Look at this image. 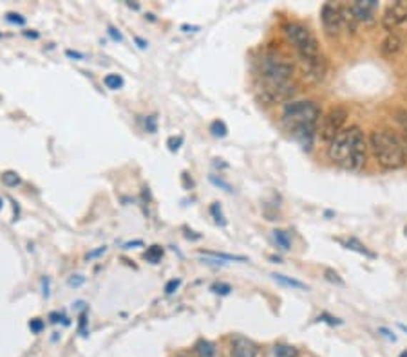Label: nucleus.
Returning a JSON list of instances; mask_svg holds the SVG:
<instances>
[{
	"label": "nucleus",
	"mask_w": 407,
	"mask_h": 357,
	"mask_svg": "<svg viewBox=\"0 0 407 357\" xmlns=\"http://www.w3.org/2000/svg\"><path fill=\"white\" fill-rule=\"evenodd\" d=\"M284 35L298 53L304 76L311 81H321L326 74V60L318 47L317 36L311 33L310 27L301 22H288L284 26Z\"/></svg>",
	"instance_id": "1"
},
{
	"label": "nucleus",
	"mask_w": 407,
	"mask_h": 357,
	"mask_svg": "<svg viewBox=\"0 0 407 357\" xmlns=\"http://www.w3.org/2000/svg\"><path fill=\"white\" fill-rule=\"evenodd\" d=\"M368 139L358 127L344 128L328 146V157L333 165L349 172H361L368 162Z\"/></svg>",
	"instance_id": "2"
},
{
	"label": "nucleus",
	"mask_w": 407,
	"mask_h": 357,
	"mask_svg": "<svg viewBox=\"0 0 407 357\" xmlns=\"http://www.w3.org/2000/svg\"><path fill=\"white\" fill-rule=\"evenodd\" d=\"M293 78V66L279 58H266L261 73V87L257 88L259 100L264 105H276L288 101L295 94V85L291 83Z\"/></svg>",
	"instance_id": "3"
},
{
	"label": "nucleus",
	"mask_w": 407,
	"mask_h": 357,
	"mask_svg": "<svg viewBox=\"0 0 407 357\" xmlns=\"http://www.w3.org/2000/svg\"><path fill=\"white\" fill-rule=\"evenodd\" d=\"M321 118V108L313 101H291L283 112L284 127L306 152L313 146Z\"/></svg>",
	"instance_id": "4"
},
{
	"label": "nucleus",
	"mask_w": 407,
	"mask_h": 357,
	"mask_svg": "<svg viewBox=\"0 0 407 357\" xmlns=\"http://www.w3.org/2000/svg\"><path fill=\"white\" fill-rule=\"evenodd\" d=\"M369 148L373 150L376 162L386 170H400L406 166L407 154L402 139L395 132L382 128L369 135Z\"/></svg>",
	"instance_id": "5"
},
{
	"label": "nucleus",
	"mask_w": 407,
	"mask_h": 357,
	"mask_svg": "<svg viewBox=\"0 0 407 357\" xmlns=\"http://www.w3.org/2000/svg\"><path fill=\"white\" fill-rule=\"evenodd\" d=\"M346 119H348V110L346 107H333L330 108V112L321 118V123H318V135H321L322 141L331 143L342 130H344Z\"/></svg>",
	"instance_id": "6"
},
{
	"label": "nucleus",
	"mask_w": 407,
	"mask_h": 357,
	"mask_svg": "<svg viewBox=\"0 0 407 357\" xmlns=\"http://www.w3.org/2000/svg\"><path fill=\"white\" fill-rule=\"evenodd\" d=\"M321 19L324 31L330 36H337L344 29V6L328 2L322 6Z\"/></svg>",
	"instance_id": "7"
},
{
	"label": "nucleus",
	"mask_w": 407,
	"mask_h": 357,
	"mask_svg": "<svg viewBox=\"0 0 407 357\" xmlns=\"http://www.w3.org/2000/svg\"><path fill=\"white\" fill-rule=\"evenodd\" d=\"M407 20V0H396L386 8L382 15V27L386 31L393 33L398 26H402Z\"/></svg>",
	"instance_id": "8"
},
{
	"label": "nucleus",
	"mask_w": 407,
	"mask_h": 357,
	"mask_svg": "<svg viewBox=\"0 0 407 357\" xmlns=\"http://www.w3.org/2000/svg\"><path fill=\"white\" fill-rule=\"evenodd\" d=\"M353 16L357 22H373L376 15V9H378V2L376 0H357L349 4Z\"/></svg>",
	"instance_id": "9"
},
{
	"label": "nucleus",
	"mask_w": 407,
	"mask_h": 357,
	"mask_svg": "<svg viewBox=\"0 0 407 357\" xmlns=\"http://www.w3.org/2000/svg\"><path fill=\"white\" fill-rule=\"evenodd\" d=\"M232 357H257L256 343L243 336H237L236 339H232Z\"/></svg>",
	"instance_id": "10"
},
{
	"label": "nucleus",
	"mask_w": 407,
	"mask_h": 357,
	"mask_svg": "<svg viewBox=\"0 0 407 357\" xmlns=\"http://www.w3.org/2000/svg\"><path fill=\"white\" fill-rule=\"evenodd\" d=\"M400 49H402V38L396 33H388V36L382 40V46H380L382 54L384 56H395Z\"/></svg>",
	"instance_id": "11"
},
{
	"label": "nucleus",
	"mask_w": 407,
	"mask_h": 357,
	"mask_svg": "<svg viewBox=\"0 0 407 357\" xmlns=\"http://www.w3.org/2000/svg\"><path fill=\"white\" fill-rule=\"evenodd\" d=\"M266 357H297V348L290 345H273L268 348Z\"/></svg>",
	"instance_id": "12"
},
{
	"label": "nucleus",
	"mask_w": 407,
	"mask_h": 357,
	"mask_svg": "<svg viewBox=\"0 0 407 357\" xmlns=\"http://www.w3.org/2000/svg\"><path fill=\"white\" fill-rule=\"evenodd\" d=\"M341 242L344 244L346 249L355 251V253H358V254H364V257H368V258H375V253H371V251L364 246V244L358 242L357 238H348V240H341Z\"/></svg>",
	"instance_id": "13"
},
{
	"label": "nucleus",
	"mask_w": 407,
	"mask_h": 357,
	"mask_svg": "<svg viewBox=\"0 0 407 357\" xmlns=\"http://www.w3.org/2000/svg\"><path fill=\"white\" fill-rule=\"evenodd\" d=\"M273 240H276L277 247H279L281 251H290L291 238H290V233H288V231L276 229L273 231Z\"/></svg>",
	"instance_id": "14"
},
{
	"label": "nucleus",
	"mask_w": 407,
	"mask_h": 357,
	"mask_svg": "<svg viewBox=\"0 0 407 357\" xmlns=\"http://www.w3.org/2000/svg\"><path fill=\"white\" fill-rule=\"evenodd\" d=\"M104 83H105V87L111 88V90H118V88L124 87L125 81L120 74H107V76L104 78Z\"/></svg>",
	"instance_id": "15"
},
{
	"label": "nucleus",
	"mask_w": 407,
	"mask_h": 357,
	"mask_svg": "<svg viewBox=\"0 0 407 357\" xmlns=\"http://www.w3.org/2000/svg\"><path fill=\"white\" fill-rule=\"evenodd\" d=\"M196 350H198V353L201 357H216L217 353L216 346H213L210 341H199L198 345H196Z\"/></svg>",
	"instance_id": "16"
},
{
	"label": "nucleus",
	"mask_w": 407,
	"mask_h": 357,
	"mask_svg": "<svg viewBox=\"0 0 407 357\" xmlns=\"http://www.w3.org/2000/svg\"><path fill=\"white\" fill-rule=\"evenodd\" d=\"M273 280L279 281V284H283V285H286V287H291V289H306V285H304L303 281L293 280V278H288V276H284V274H273Z\"/></svg>",
	"instance_id": "17"
},
{
	"label": "nucleus",
	"mask_w": 407,
	"mask_h": 357,
	"mask_svg": "<svg viewBox=\"0 0 407 357\" xmlns=\"http://www.w3.org/2000/svg\"><path fill=\"white\" fill-rule=\"evenodd\" d=\"M210 132H212V135H216V138H226L228 127L225 125V121L216 119V121H212V125H210Z\"/></svg>",
	"instance_id": "18"
},
{
	"label": "nucleus",
	"mask_w": 407,
	"mask_h": 357,
	"mask_svg": "<svg viewBox=\"0 0 407 357\" xmlns=\"http://www.w3.org/2000/svg\"><path fill=\"white\" fill-rule=\"evenodd\" d=\"M203 254L205 257H212L216 258V260H239V262H246V258L244 257H236V254H225V253H217V251H203Z\"/></svg>",
	"instance_id": "19"
},
{
	"label": "nucleus",
	"mask_w": 407,
	"mask_h": 357,
	"mask_svg": "<svg viewBox=\"0 0 407 357\" xmlns=\"http://www.w3.org/2000/svg\"><path fill=\"white\" fill-rule=\"evenodd\" d=\"M161 257H163V249L159 246L149 247L147 253H145V260L152 262V264H158V262L161 260Z\"/></svg>",
	"instance_id": "20"
},
{
	"label": "nucleus",
	"mask_w": 407,
	"mask_h": 357,
	"mask_svg": "<svg viewBox=\"0 0 407 357\" xmlns=\"http://www.w3.org/2000/svg\"><path fill=\"white\" fill-rule=\"evenodd\" d=\"M210 213H212V217L216 219V222L219 224V226H226V219H225V215H223V209L219 204L213 202L212 206H210Z\"/></svg>",
	"instance_id": "21"
},
{
	"label": "nucleus",
	"mask_w": 407,
	"mask_h": 357,
	"mask_svg": "<svg viewBox=\"0 0 407 357\" xmlns=\"http://www.w3.org/2000/svg\"><path fill=\"white\" fill-rule=\"evenodd\" d=\"M396 121H398L400 130H402V135H403V141H406V145H407V110L396 112Z\"/></svg>",
	"instance_id": "22"
},
{
	"label": "nucleus",
	"mask_w": 407,
	"mask_h": 357,
	"mask_svg": "<svg viewBox=\"0 0 407 357\" xmlns=\"http://www.w3.org/2000/svg\"><path fill=\"white\" fill-rule=\"evenodd\" d=\"M2 182H4L6 186H16V185H20V177H19V173H15V172H6V173H2Z\"/></svg>",
	"instance_id": "23"
},
{
	"label": "nucleus",
	"mask_w": 407,
	"mask_h": 357,
	"mask_svg": "<svg viewBox=\"0 0 407 357\" xmlns=\"http://www.w3.org/2000/svg\"><path fill=\"white\" fill-rule=\"evenodd\" d=\"M210 182H212L213 186H217V188H223L226 193H232L233 192V188L228 185V182L223 181V179H219V177H216V175H210Z\"/></svg>",
	"instance_id": "24"
},
{
	"label": "nucleus",
	"mask_w": 407,
	"mask_h": 357,
	"mask_svg": "<svg viewBox=\"0 0 407 357\" xmlns=\"http://www.w3.org/2000/svg\"><path fill=\"white\" fill-rule=\"evenodd\" d=\"M212 291L216 292V294L226 296V294H230L232 287H230V285H226V284H216V285H212Z\"/></svg>",
	"instance_id": "25"
},
{
	"label": "nucleus",
	"mask_w": 407,
	"mask_h": 357,
	"mask_svg": "<svg viewBox=\"0 0 407 357\" xmlns=\"http://www.w3.org/2000/svg\"><path fill=\"white\" fill-rule=\"evenodd\" d=\"M318 321H324V323H328V325H342V319H338V318H333V316H330V314H321L318 316Z\"/></svg>",
	"instance_id": "26"
},
{
	"label": "nucleus",
	"mask_w": 407,
	"mask_h": 357,
	"mask_svg": "<svg viewBox=\"0 0 407 357\" xmlns=\"http://www.w3.org/2000/svg\"><path fill=\"white\" fill-rule=\"evenodd\" d=\"M6 20L11 24H19V26H24V24H26V19H24L22 15H19V13H8V15H6Z\"/></svg>",
	"instance_id": "27"
},
{
	"label": "nucleus",
	"mask_w": 407,
	"mask_h": 357,
	"mask_svg": "<svg viewBox=\"0 0 407 357\" xmlns=\"http://www.w3.org/2000/svg\"><path fill=\"white\" fill-rule=\"evenodd\" d=\"M326 280H330V281H333V284H338V285H344V280H342L341 276H338L335 271H331V269H326Z\"/></svg>",
	"instance_id": "28"
},
{
	"label": "nucleus",
	"mask_w": 407,
	"mask_h": 357,
	"mask_svg": "<svg viewBox=\"0 0 407 357\" xmlns=\"http://www.w3.org/2000/svg\"><path fill=\"white\" fill-rule=\"evenodd\" d=\"M156 115H149L147 121H145V128H147V132H151V134H154L156 130H158V125H156Z\"/></svg>",
	"instance_id": "29"
},
{
	"label": "nucleus",
	"mask_w": 407,
	"mask_h": 357,
	"mask_svg": "<svg viewBox=\"0 0 407 357\" xmlns=\"http://www.w3.org/2000/svg\"><path fill=\"white\" fill-rule=\"evenodd\" d=\"M179 285H181V280H171L167 285H165V292H167V294H174V292L179 289Z\"/></svg>",
	"instance_id": "30"
},
{
	"label": "nucleus",
	"mask_w": 407,
	"mask_h": 357,
	"mask_svg": "<svg viewBox=\"0 0 407 357\" xmlns=\"http://www.w3.org/2000/svg\"><path fill=\"white\" fill-rule=\"evenodd\" d=\"M29 328H31V332H35V334H40L44 328L42 319H31V321H29Z\"/></svg>",
	"instance_id": "31"
},
{
	"label": "nucleus",
	"mask_w": 407,
	"mask_h": 357,
	"mask_svg": "<svg viewBox=\"0 0 407 357\" xmlns=\"http://www.w3.org/2000/svg\"><path fill=\"white\" fill-rule=\"evenodd\" d=\"M181 143H183V138H181V135H179L178 139H176V138H171V139H169V148H171L172 152L179 150V145H181Z\"/></svg>",
	"instance_id": "32"
},
{
	"label": "nucleus",
	"mask_w": 407,
	"mask_h": 357,
	"mask_svg": "<svg viewBox=\"0 0 407 357\" xmlns=\"http://www.w3.org/2000/svg\"><path fill=\"white\" fill-rule=\"evenodd\" d=\"M84 281H86V278L80 276V274H76V276L69 278V285H71V287H80V285L84 284Z\"/></svg>",
	"instance_id": "33"
},
{
	"label": "nucleus",
	"mask_w": 407,
	"mask_h": 357,
	"mask_svg": "<svg viewBox=\"0 0 407 357\" xmlns=\"http://www.w3.org/2000/svg\"><path fill=\"white\" fill-rule=\"evenodd\" d=\"M109 35H111V38L113 40H116V42H121V40H124L121 33L118 31V29H114V27H109Z\"/></svg>",
	"instance_id": "34"
},
{
	"label": "nucleus",
	"mask_w": 407,
	"mask_h": 357,
	"mask_svg": "<svg viewBox=\"0 0 407 357\" xmlns=\"http://www.w3.org/2000/svg\"><path fill=\"white\" fill-rule=\"evenodd\" d=\"M378 332H380V334H384L386 338L389 339V341H396V336H395V334H391V332H389L388 328H384V326H380Z\"/></svg>",
	"instance_id": "35"
},
{
	"label": "nucleus",
	"mask_w": 407,
	"mask_h": 357,
	"mask_svg": "<svg viewBox=\"0 0 407 357\" xmlns=\"http://www.w3.org/2000/svg\"><path fill=\"white\" fill-rule=\"evenodd\" d=\"M105 251H107V247H100V249L93 251V253L87 254V260H93V258H98V257H100V254H104Z\"/></svg>",
	"instance_id": "36"
},
{
	"label": "nucleus",
	"mask_w": 407,
	"mask_h": 357,
	"mask_svg": "<svg viewBox=\"0 0 407 357\" xmlns=\"http://www.w3.org/2000/svg\"><path fill=\"white\" fill-rule=\"evenodd\" d=\"M86 323H87V318H86V312L80 316V332L84 334L86 332Z\"/></svg>",
	"instance_id": "37"
},
{
	"label": "nucleus",
	"mask_w": 407,
	"mask_h": 357,
	"mask_svg": "<svg viewBox=\"0 0 407 357\" xmlns=\"http://www.w3.org/2000/svg\"><path fill=\"white\" fill-rule=\"evenodd\" d=\"M66 54H67V56H69V58H80V60H81V58H84V54L74 53V51H66Z\"/></svg>",
	"instance_id": "38"
},
{
	"label": "nucleus",
	"mask_w": 407,
	"mask_h": 357,
	"mask_svg": "<svg viewBox=\"0 0 407 357\" xmlns=\"http://www.w3.org/2000/svg\"><path fill=\"white\" fill-rule=\"evenodd\" d=\"M132 246H141V240H136V242L125 244V249H129V247H132Z\"/></svg>",
	"instance_id": "39"
},
{
	"label": "nucleus",
	"mask_w": 407,
	"mask_h": 357,
	"mask_svg": "<svg viewBox=\"0 0 407 357\" xmlns=\"http://www.w3.org/2000/svg\"><path fill=\"white\" fill-rule=\"evenodd\" d=\"M136 42L140 43V47H141V49H145V47H147V43H145V42H144V40H141V38H136Z\"/></svg>",
	"instance_id": "40"
},
{
	"label": "nucleus",
	"mask_w": 407,
	"mask_h": 357,
	"mask_svg": "<svg viewBox=\"0 0 407 357\" xmlns=\"http://www.w3.org/2000/svg\"><path fill=\"white\" fill-rule=\"evenodd\" d=\"M398 357H407V350H403V352H402V353H400V356H398Z\"/></svg>",
	"instance_id": "41"
},
{
	"label": "nucleus",
	"mask_w": 407,
	"mask_h": 357,
	"mask_svg": "<svg viewBox=\"0 0 407 357\" xmlns=\"http://www.w3.org/2000/svg\"><path fill=\"white\" fill-rule=\"evenodd\" d=\"M2 204H4V202H2V199H0V207H2Z\"/></svg>",
	"instance_id": "42"
}]
</instances>
